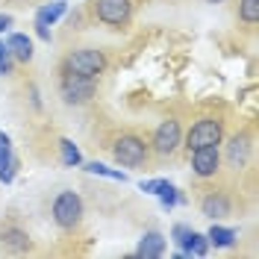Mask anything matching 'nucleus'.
I'll return each mask as SVG.
<instances>
[{
  "label": "nucleus",
  "instance_id": "nucleus-1",
  "mask_svg": "<svg viewBox=\"0 0 259 259\" xmlns=\"http://www.w3.org/2000/svg\"><path fill=\"white\" fill-rule=\"evenodd\" d=\"M112 156L124 168H139V165L150 162V145L136 133H121L112 142Z\"/></svg>",
  "mask_w": 259,
  "mask_h": 259
},
{
  "label": "nucleus",
  "instance_id": "nucleus-2",
  "mask_svg": "<svg viewBox=\"0 0 259 259\" xmlns=\"http://www.w3.org/2000/svg\"><path fill=\"white\" fill-rule=\"evenodd\" d=\"M95 80L92 77H82V74H74L68 68H59V95L68 106H82L95 97Z\"/></svg>",
  "mask_w": 259,
  "mask_h": 259
},
{
  "label": "nucleus",
  "instance_id": "nucleus-3",
  "mask_svg": "<svg viewBox=\"0 0 259 259\" xmlns=\"http://www.w3.org/2000/svg\"><path fill=\"white\" fill-rule=\"evenodd\" d=\"M224 142V121L215 118V115H206L200 121H194L192 130L186 133V150L192 153L197 147H209V145H221Z\"/></svg>",
  "mask_w": 259,
  "mask_h": 259
},
{
  "label": "nucleus",
  "instance_id": "nucleus-4",
  "mask_svg": "<svg viewBox=\"0 0 259 259\" xmlns=\"http://www.w3.org/2000/svg\"><path fill=\"white\" fill-rule=\"evenodd\" d=\"M62 65L68 71H74V74H82V77L97 80L106 71V56H103V50H97V48H77L65 56Z\"/></svg>",
  "mask_w": 259,
  "mask_h": 259
},
{
  "label": "nucleus",
  "instance_id": "nucleus-5",
  "mask_svg": "<svg viewBox=\"0 0 259 259\" xmlns=\"http://www.w3.org/2000/svg\"><path fill=\"white\" fill-rule=\"evenodd\" d=\"M183 145V130H180L177 118H165L159 127L153 130V139H150V150L159 156V159H168L177 153V147Z\"/></svg>",
  "mask_w": 259,
  "mask_h": 259
},
{
  "label": "nucleus",
  "instance_id": "nucleus-6",
  "mask_svg": "<svg viewBox=\"0 0 259 259\" xmlns=\"http://www.w3.org/2000/svg\"><path fill=\"white\" fill-rule=\"evenodd\" d=\"M53 221L62 230H74L82 221V197L77 192H59L53 200Z\"/></svg>",
  "mask_w": 259,
  "mask_h": 259
},
{
  "label": "nucleus",
  "instance_id": "nucleus-7",
  "mask_svg": "<svg viewBox=\"0 0 259 259\" xmlns=\"http://www.w3.org/2000/svg\"><path fill=\"white\" fill-rule=\"evenodd\" d=\"M95 18L106 27H127L133 15V0H95Z\"/></svg>",
  "mask_w": 259,
  "mask_h": 259
},
{
  "label": "nucleus",
  "instance_id": "nucleus-8",
  "mask_svg": "<svg viewBox=\"0 0 259 259\" xmlns=\"http://www.w3.org/2000/svg\"><path fill=\"white\" fill-rule=\"evenodd\" d=\"M189 156H192L194 174H197L200 180H209V177H215V174L221 171V150H218V145L197 147V150H192Z\"/></svg>",
  "mask_w": 259,
  "mask_h": 259
},
{
  "label": "nucleus",
  "instance_id": "nucleus-9",
  "mask_svg": "<svg viewBox=\"0 0 259 259\" xmlns=\"http://www.w3.org/2000/svg\"><path fill=\"white\" fill-rule=\"evenodd\" d=\"M174 242L180 244V250H183L186 256H206V250H209L206 236L194 233L192 227H186V224H177V227H174Z\"/></svg>",
  "mask_w": 259,
  "mask_h": 259
},
{
  "label": "nucleus",
  "instance_id": "nucleus-10",
  "mask_svg": "<svg viewBox=\"0 0 259 259\" xmlns=\"http://www.w3.org/2000/svg\"><path fill=\"white\" fill-rule=\"evenodd\" d=\"M200 212L212 218V221H218V218H227L230 212H233V203H230V197L224 192H215V189H206V192L200 194Z\"/></svg>",
  "mask_w": 259,
  "mask_h": 259
},
{
  "label": "nucleus",
  "instance_id": "nucleus-11",
  "mask_svg": "<svg viewBox=\"0 0 259 259\" xmlns=\"http://www.w3.org/2000/svg\"><path fill=\"white\" fill-rule=\"evenodd\" d=\"M15 171H18V159H15V153H12V139L0 130V180L12 183Z\"/></svg>",
  "mask_w": 259,
  "mask_h": 259
},
{
  "label": "nucleus",
  "instance_id": "nucleus-12",
  "mask_svg": "<svg viewBox=\"0 0 259 259\" xmlns=\"http://www.w3.org/2000/svg\"><path fill=\"white\" fill-rule=\"evenodd\" d=\"M247 156H250V133H236L227 145V162L233 168H242Z\"/></svg>",
  "mask_w": 259,
  "mask_h": 259
},
{
  "label": "nucleus",
  "instance_id": "nucleus-13",
  "mask_svg": "<svg viewBox=\"0 0 259 259\" xmlns=\"http://www.w3.org/2000/svg\"><path fill=\"white\" fill-rule=\"evenodd\" d=\"M0 244H3L6 250H12V253H27L32 247L30 236H27L21 227H3V230H0Z\"/></svg>",
  "mask_w": 259,
  "mask_h": 259
},
{
  "label": "nucleus",
  "instance_id": "nucleus-14",
  "mask_svg": "<svg viewBox=\"0 0 259 259\" xmlns=\"http://www.w3.org/2000/svg\"><path fill=\"white\" fill-rule=\"evenodd\" d=\"M162 253H165V236L156 233V230L145 233L142 242H139V247H136V256H142V259H156V256H162Z\"/></svg>",
  "mask_w": 259,
  "mask_h": 259
},
{
  "label": "nucleus",
  "instance_id": "nucleus-15",
  "mask_svg": "<svg viewBox=\"0 0 259 259\" xmlns=\"http://www.w3.org/2000/svg\"><path fill=\"white\" fill-rule=\"evenodd\" d=\"M6 48L12 53V59H18V62H30L32 59V41H30V35H24V32H12L6 38Z\"/></svg>",
  "mask_w": 259,
  "mask_h": 259
},
{
  "label": "nucleus",
  "instance_id": "nucleus-16",
  "mask_svg": "<svg viewBox=\"0 0 259 259\" xmlns=\"http://www.w3.org/2000/svg\"><path fill=\"white\" fill-rule=\"evenodd\" d=\"M65 15V3H48V6H41L38 12H35V27H50V24H56L59 18Z\"/></svg>",
  "mask_w": 259,
  "mask_h": 259
},
{
  "label": "nucleus",
  "instance_id": "nucleus-17",
  "mask_svg": "<svg viewBox=\"0 0 259 259\" xmlns=\"http://www.w3.org/2000/svg\"><path fill=\"white\" fill-rule=\"evenodd\" d=\"M206 242L215 244V247H230V244L236 242V230L212 224V227H209V233H206Z\"/></svg>",
  "mask_w": 259,
  "mask_h": 259
},
{
  "label": "nucleus",
  "instance_id": "nucleus-18",
  "mask_svg": "<svg viewBox=\"0 0 259 259\" xmlns=\"http://www.w3.org/2000/svg\"><path fill=\"white\" fill-rule=\"evenodd\" d=\"M239 18L247 27L259 24V0H239Z\"/></svg>",
  "mask_w": 259,
  "mask_h": 259
},
{
  "label": "nucleus",
  "instance_id": "nucleus-19",
  "mask_svg": "<svg viewBox=\"0 0 259 259\" xmlns=\"http://www.w3.org/2000/svg\"><path fill=\"white\" fill-rule=\"evenodd\" d=\"M59 147H62V162L68 165V168H74V165H80L82 156H80V150L71 145L68 139H59Z\"/></svg>",
  "mask_w": 259,
  "mask_h": 259
},
{
  "label": "nucleus",
  "instance_id": "nucleus-20",
  "mask_svg": "<svg viewBox=\"0 0 259 259\" xmlns=\"http://www.w3.org/2000/svg\"><path fill=\"white\" fill-rule=\"evenodd\" d=\"M85 171L89 174H97V177H109V180H127V174H121V171H112V168H106V165H100V162H89L85 165Z\"/></svg>",
  "mask_w": 259,
  "mask_h": 259
},
{
  "label": "nucleus",
  "instance_id": "nucleus-21",
  "mask_svg": "<svg viewBox=\"0 0 259 259\" xmlns=\"http://www.w3.org/2000/svg\"><path fill=\"white\" fill-rule=\"evenodd\" d=\"M12 68H15V59H12V53L6 48V41H0V77H9Z\"/></svg>",
  "mask_w": 259,
  "mask_h": 259
},
{
  "label": "nucleus",
  "instance_id": "nucleus-22",
  "mask_svg": "<svg viewBox=\"0 0 259 259\" xmlns=\"http://www.w3.org/2000/svg\"><path fill=\"white\" fill-rule=\"evenodd\" d=\"M168 186H171L168 180H145V183H142V192H147V194H162Z\"/></svg>",
  "mask_w": 259,
  "mask_h": 259
},
{
  "label": "nucleus",
  "instance_id": "nucleus-23",
  "mask_svg": "<svg viewBox=\"0 0 259 259\" xmlns=\"http://www.w3.org/2000/svg\"><path fill=\"white\" fill-rule=\"evenodd\" d=\"M35 32H38L45 41H50V30H48V27H35Z\"/></svg>",
  "mask_w": 259,
  "mask_h": 259
},
{
  "label": "nucleus",
  "instance_id": "nucleus-24",
  "mask_svg": "<svg viewBox=\"0 0 259 259\" xmlns=\"http://www.w3.org/2000/svg\"><path fill=\"white\" fill-rule=\"evenodd\" d=\"M9 24H12V18H9V15H0V32L6 30V27H9Z\"/></svg>",
  "mask_w": 259,
  "mask_h": 259
},
{
  "label": "nucleus",
  "instance_id": "nucleus-25",
  "mask_svg": "<svg viewBox=\"0 0 259 259\" xmlns=\"http://www.w3.org/2000/svg\"><path fill=\"white\" fill-rule=\"evenodd\" d=\"M203 3H224V0H203Z\"/></svg>",
  "mask_w": 259,
  "mask_h": 259
}]
</instances>
